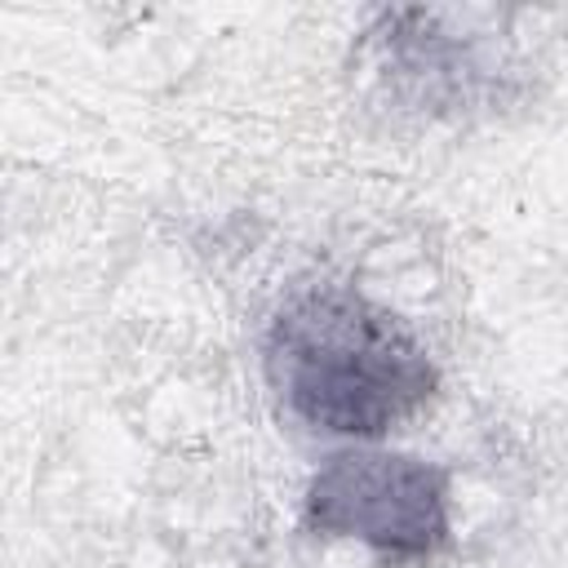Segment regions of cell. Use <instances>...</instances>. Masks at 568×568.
Listing matches in <instances>:
<instances>
[{"mask_svg": "<svg viewBox=\"0 0 568 568\" xmlns=\"http://www.w3.org/2000/svg\"><path fill=\"white\" fill-rule=\"evenodd\" d=\"M266 377L311 430L377 439L435 390L422 342L351 284L293 288L266 328Z\"/></svg>", "mask_w": 568, "mask_h": 568, "instance_id": "obj_1", "label": "cell"}, {"mask_svg": "<svg viewBox=\"0 0 568 568\" xmlns=\"http://www.w3.org/2000/svg\"><path fill=\"white\" fill-rule=\"evenodd\" d=\"M302 519L320 537L364 541L382 568H422L453 532L448 475L408 453H337L311 475Z\"/></svg>", "mask_w": 568, "mask_h": 568, "instance_id": "obj_2", "label": "cell"}]
</instances>
